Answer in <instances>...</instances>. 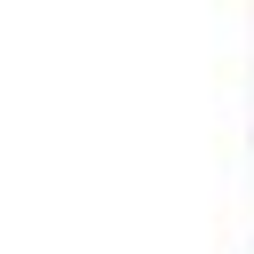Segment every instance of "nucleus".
<instances>
[]
</instances>
